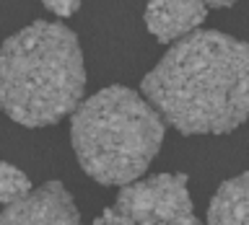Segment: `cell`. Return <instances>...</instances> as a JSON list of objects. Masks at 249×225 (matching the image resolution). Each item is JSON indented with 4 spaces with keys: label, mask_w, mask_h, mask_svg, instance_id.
Wrapping results in <instances>:
<instances>
[{
    "label": "cell",
    "mask_w": 249,
    "mask_h": 225,
    "mask_svg": "<svg viewBox=\"0 0 249 225\" xmlns=\"http://www.w3.org/2000/svg\"><path fill=\"white\" fill-rule=\"evenodd\" d=\"M114 207L132 225H202L184 174H153L122 186Z\"/></svg>",
    "instance_id": "cell-4"
},
{
    "label": "cell",
    "mask_w": 249,
    "mask_h": 225,
    "mask_svg": "<svg viewBox=\"0 0 249 225\" xmlns=\"http://www.w3.org/2000/svg\"><path fill=\"white\" fill-rule=\"evenodd\" d=\"M83 0H42V5L47 8L50 13L60 16V18H70V16L78 13Z\"/></svg>",
    "instance_id": "cell-9"
},
{
    "label": "cell",
    "mask_w": 249,
    "mask_h": 225,
    "mask_svg": "<svg viewBox=\"0 0 249 225\" xmlns=\"http://www.w3.org/2000/svg\"><path fill=\"white\" fill-rule=\"evenodd\" d=\"M208 5H213V8H231L233 3H239V0H205Z\"/></svg>",
    "instance_id": "cell-11"
},
{
    "label": "cell",
    "mask_w": 249,
    "mask_h": 225,
    "mask_svg": "<svg viewBox=\"0 0 249 225\" xmlns=\"http://www.w3.org/2000/svg\"><path fill=\"white\" fill-rule=\"evenodd\" d=\"M93 225H132V223H130V217L122 215L117 207H109L93 220Z\"/></svg>",
    "instance_id": "cell-10"
},
{
    "label": "cell",
    "mask_w": 249,
    "mask_h": 225,
    "mask_svg": "<svg viewBox=\"0 0 249 225\" xmlns=\"http://www.w3.org/2000/svg\"><path fill=\"white\" fill-rule=\"evenodd\" d=\"M208 225H249V171L218 186L208 207Z\"/></svg>",
    "instance_id": "cell-7"
},
{
    "label": "cell",
    "mask_w": 249,
    "mask_h": 225,
    "mask_svg": "<svg viewBox=\"0 0 249 225\" xmlns=\"http://www.w3.org/2000/svg\"><path fill=\"white\" fill-rule=\"evenodd\" d=\"M31 192V181L21 168L0 161V205H13Z\"/></svg>",
    "instance_id": "cell-8"
},
{
    "label": "cell",
    "mask_w": 249,
    "mask_h": 225,
    "mask_svg": "<svg viewBox=\"0 0 249 225\" xmlns=\"http://www.w3.org/2000/svg\"><path fill=\"white\" fill-rule=\"evenodd\" d=\"M208 16L205 0H148L145 29L161 44H171L195 34Z\"/></svg>",
    "instance_id": "cell-6"
},
{
    "label": "cell",
    "mask_w": 249,
    "mask_h": 225,
    "mask_svg": "<svg viewBox=\"0 0 249 225\" xmlns=\"http://www.w3.org/2000/svg\"><path fill=\"white\" fill-rule=\"evenodd\" d=\"M140 91L182 135L233 132L249 119V44L197 29L169 47Z\"/></svg>",
    "instance_id": "cell-1"
},
{
    "label": "cell",
    "mask_w": 249,
    "mask_h": 225,
    "mask_svg": "<svg viewBox=\"0 0 249 225\" xmlns=\"http://www.w3.org/2000/svg\"><path fill=\"white\" fill-rule=\"evenodd\" d=\"M0 225H81V215L62 181H47L0 212Z\"/></svg>",
    "instance_id": "cell-5"
},
{
    "label": "cell",
    "mask_w": 249,
    "mask_h": 225,
    "mask_svg": "<svg viewBox=\"0 0 249 225\" xmlns=\"http://www.w3.org/2000/svg\"><path fill=\"white\" fill-rule=\"evenodd\" d=\"M166 122L143 93L109 85L78 104L70 119V143L81 168L104 186H127L143 178L161 150Z\"/></svg>",
    "instance_id": "cell-3"
},
{
    "label": "cell",
    "mask_w": 249,
    "mask_h": 225,
    "mask_svg": "<svg viewBox=\"0 0 249 225\" xmlns=\"http://www.w3.org/2000/svg\"><path fill=\"white\" fill-rule=\"evenodd\" d=\"M78 36L62 23L34 21L0 47V112L23 127H50L83 98Z\"/></svg>",
    "instance_id": "cell-2"
}]
</instances>
